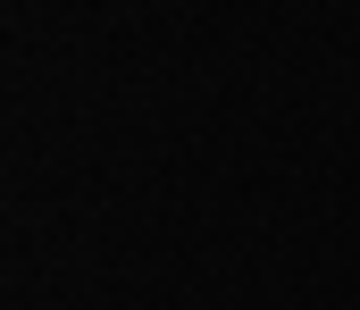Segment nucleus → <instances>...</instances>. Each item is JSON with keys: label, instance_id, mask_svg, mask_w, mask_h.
<instances>
[]
</instances>
